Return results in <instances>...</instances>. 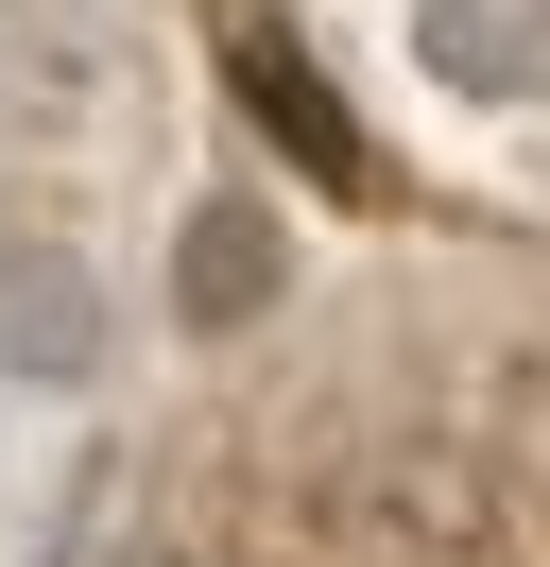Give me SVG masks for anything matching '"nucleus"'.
Segmentation results:
<instances>
[{"label":"nucleus","instance_id":"1","mask_svg":"<svg viewBox=\"0 0 550 567\" xmlns=\"http://www.w3.org/2000/svg\"><path fill=\"white\" fill-rule=\"evenodd\" d=\"M121 0H0V155H69L121 121Z\"/></svg>","mask_w":550,"mask_h":567},{"label":"nucleus","instance_id":"2","mask_svg":"<svg viewBox=\"0 0 550 567\" xmlns=\"http://www.w3.org/2000/svg\"><path fill=\"white\" fill-rule=\"evenodd\" d=\"M103 361H121V292H103V258L52 241V224H0V379H18V395H86Z\"/></svg>","mask_w":550,"mask_h":567},{"label":"nucleus","instance_id":"3","mask_svg":"<svg viewBox=\"0 0 550 567\" xmlns=\"http://www.w3.org/2000/svg\"><path fill=\"white\" fill-rule=\"evenodd\" d=\"M275 292H293V224H275L258 189H206V207L172 224V327H190V344H241Z\"/></svg>","mask_w":550,"mask_h":567},{"label":"nucleus","instance_id":"4","mask_svg":"<svg viewBox=\"0 0 550 567\" xmlns=\"http://www.w3.org/2000/svg\"><path fill=\"white\" fill-rule=\"evenodd\" d=\"M412 70L516 104V86H550V0H412Z\"/></svg>","mask_w":550,"mask_h":567},{"label":"nucleus","instance_id":"5","mask_svg":"<svg viewBox=\"0 0 550 567\" xmlns=\"http://www.w3.org/2000/svg\"><path fill=\"white\" fill-rule=\"evenodd\" d=\"M241 104H258V121H293V138L327 155L344 189H361V121H344L327 86H309V52H293V35H241Z\"/></svg>","mask_w":550,"mask_h":567},{"label":"nucleus","instance_id":"6","mask_svg":"<svg viewBox=\"0 0 550 567\" xmlns=\"http://www.w3.org/2000/svg\"><path fill=\"white\" fill-rule=\"evenodd\" d=\"M103 567H206V550H103Z\"/></svg>","mask_w":550,"mask_h":567}]
</instances>
